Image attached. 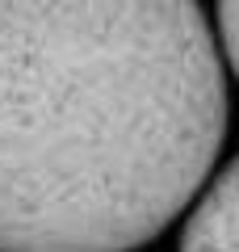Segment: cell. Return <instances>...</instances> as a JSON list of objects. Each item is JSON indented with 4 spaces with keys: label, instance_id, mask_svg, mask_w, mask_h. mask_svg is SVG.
I'll list each match as a JSON object with an SVG mask.
<instances>
[{
    "label": "cell",
    "instance_id": "cell-1",
    "mask_svg": "<svg viewBox=\"0 0 239 252\" xmlns=\"http://www.w3.org/2000/svg\"><path fill=\"white\" fill-rule=\"evenodd\" d=\"M227 139L197 0H0V252H134Z\"/></svg>",
    "mask_w": 239,
    "mask_h": 252
},
{
    "label": "cell",
    "instance_id": "cell-2",
    "mask_svg": "<svg viewBox=\"0 0 239 252\" xmlns=\"http://www.w3.org/2000/svg\"><path fill=\"white\" fill-rule=\"evenodd\" d=\"M180 252H239V156L193 198L180 227Z\"/></svg>",
    "mask_w": 239,
    "mask_h": 252
},
{
    "label": "cell",
    "instance_id": "cell-3",
    "mask_svg": "<svg viewBox=\"0 0 239 252\" xmlns=\"http://www.w3.org/2000/svg\"><path fill=\"white\" fill-rule=\"evenodd\" d=\"M218 51L239 80V0H218Z\"/></svg>",
    "mask_w": 239,
    "mask_h": 252
}]
</instances>
